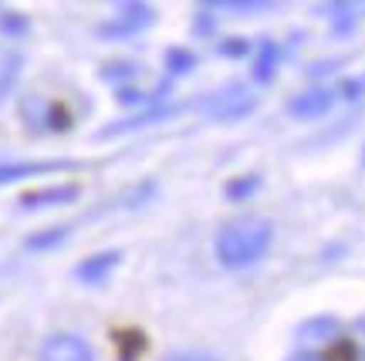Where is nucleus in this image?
Instances as JSON below:
<instances>
[{
  "label": "nucleus",
  "instance_id": "obj_7",
  "mask_svg": "<svg viewBox=\"0 0 365 361\" xmlns=\"http://www.w3.org/2000/svg\"><path fill=\"white\" fill-rule=\"evenodd\" d=\"M182 112V105H149L145 112H135V115L122 118L115 125H105L98 132V139H115V135H125V132H135V129H145V125H159V122H170Z\"/></svg>",
  "mask_w": 365,
  "mask_h": 361
},
{
  "label": "nucleus",
  "instance_id": "obj_16",
  "mask_svg": "<svg viewBox=\"0 0 365 361\" xmlns=\"http://www.w3.org/2000/svg\"><path fill=\"white\" fill-rule=\"evenodd\" d=\"M27 31H31V21H27L24 14L0 11V34H7V38H24Z\"/></svg>",
  "mask_w": 365,
  "mask_h": 361
},
{
  "label": "nucleus",
  "instance_id": "obj_5",
  "mask_svg": "<svg viewBox=\"0 0 365 361\" xmlns=\"http://www.w3.org/2000/svg\"><path fill=\"white\" fill-rule=\"evenodd\" d=\"M81 169L75 159H27V162H0V186L24 182L31 176H51V172H71Z\"/></svg>",
  "mask_w": 365,
  "mask_h": 361
},
{
  "label": "nucleus",
  "instance_id": "obj_24",
  "mask_svg": "<svg viewBox=\"0 0 365 361\" xmlns=\"http://www.w3.org/2000/svg\"><path fill=\"white\" fill-rule=\"evenodd\" d=\"M287 361H325L322 355H314V351H298V355H291Z\"/></svg>",
  "mask_w": 365,
  "mask_h": 361
},
{
  "label": "nucleus",
  "instance_id": "obj_4",
  "mask_svg": "<svg viewBox=\"0 0 365 361\" xmlns=\"http://www.w3.org/2000/svg\"><path fill=\"white\" fill-rule=\"evenodd\" d=\"M21 115H24L27 129L34 132H68L75 122L58 102H44L41 95H27L21 102Z\"/></svg>",
  "mask_w": 365,
  "mask_h": 361
},
{
  "label": "nucleus",
  "instance_id": "obj_21",
  "mask_svg": "<svg viewBox=\"0 0 365 361\" xmlns=\"http://www.w3.org/2000/svg\"><path fill=\"white\" fill-rule=\"evenodd\" d=\"M135 75H139L135 65H108V71H102L105 81H122V78L129 81V78H135Z\"/></svg>",
  "mask_w": 365,
  "mask_h": 361
},
{
  "label": "nucleus",
  "instance_id": "obj_6",
  "mask_svg": "<svg viewBox=\"0 0 365 361\" xmlns=\"http://www.w3.org/2000/svg\"><path fill=\"white\" fill-rule=\"evenodd\" d=\"M81 196L78 182H58V186H44V189H34V193H24L17 199V209L21 213H41V209H54V206H68Z\"/></svg>",
  "mask_w": 365,
  "mask_h": 361
},
{
  "label": "nucleus",
  "instance_id": "obj_13",
  "mask_svg": "<svg viewBox=\"0 0 365 361\" xmlns=\"http://www.w3.org/2000/svg\"><path fill=\"white\" fill-rule=\"evenodd\" d=\"M71 240V226H48V230H34L24 240V250H34V253H48V250H58L61 244Z\"/></svg>",
  "mask_w": 365,
  "mask_h": 361
},
{
  "label": "nucleus",
  "instance_id": "obj_10",
  "mask_svg": "<svg viewBox=\"0 0 365 361\" xmlns=\"http://www.w3.org/2000/svg\"><path fill=\"white\" fill-rule=\"evenodd\" d=\"M118 263H122V250L91 253V257H85L78 267H75V281H81V284H88V287H98L112 277V271H115Z\"/></svg>",
  "mask_w": 365,
  "mask_h": 361
},
{
  "label": "nucleus",
  "instance_id": "obj_15",
  "mask_svg": "<svg viewBox=\"0 0 365 361\" xmlns=\"http://www.w3.org/2000/svg\"><path fill=\"white\" fill-rule=\"evenodd\" d=\"M196 65H200V61H196V54L190 51V48H170V51H166V71H170V78L193 75Z\"/></svg>",
  "mask_w": 365,
  "mask_h": 361
},
{
  "label": "nucleus",
  "instance_id": "obj_3",
  "mask_svg": "<svg viewBox=\"0 0 365 361\" xmlns=\"http://www.w3.org/2000/svg\"><path fill=\"white\" fill-rule=\"evenodd\" d=\"M156 24V7L149 4H122L112 21L98 24V38L105 41H125L132 34H143L145 27Z\"/></svg>",
  "mask_w": 365,
  "mask_h": 361
},
{
  "label": "nucleus",
  "instance_id": "obj_12",
  "mask_svg": "<svg viewBox=\"0 0 365 361\" xmlns=\"http://www.w3.org/2000/svg\"><path fill=\"white\" fill-rule=\"evenodd\" d=\"M339 335H341V324L331 314L312 318V321H304L298 328V341H304V345H328V341H335Z\"/></svg>",
  "mask_w": 365,
  "mask_h": 361
},
{
  "label": "nucleus",
  "instance_id": "obj_2",
  "mask_svg": "<svg viewBox=\"0 0 365 361\" xmlns=\"http://www.w3.org/2000/svg\"><path fill=\"white\" fill-rule=\"evenodd\" d=\"M200 108H203L213 122H240V118L254 115L257 95H250L244 85H227V88L207 95V98L200 102Z\"/></svg>",
  "mask_w": 365,
  "mask_h": 361
},
{
  "label": "nucleus",
  "instance_id": "obj_9",
  "mask_svg": "<svg viewBox=\"0 0 365 361\" xmlns=\"http://www.w3.org/2000/svg\"><path fill=\"white\" fill-rule=\"evenodd\" d=\"M41 361H95V351L78 335H51L41 345Z\"/></svg>",
  "mask_w": 365,
  "mask_h": 361
},
{
  "label": "nucleus",
  "instance_id": "obj_17",
  "mask_svg": "<svg viewBox=\"0 0 365 361\" xmlns=\"http://www.w3.org/2000/svg\"><path fill=\"white\" fill-rule=\"evenodd\" d=\"M17 75H21V54L11 51L7 58H4V65H0V98H4V95L14 88Z\"/></svg>",
  "mask_w": 365,
  "mask_h": 361
},
{
  "label": "nucleus",
  "instance_id": "obj_18",
  "mask_svg": "<svg viewBox=\"0 0 365 361\" xmlns=\"http://www.w3.org/2000/svg\"><path fill=\"white\" fill-rule=\"evenodd\" d=\"M250 51H254V48H250L247 38H223L220 41V54H223V58H247Z\"/></svg>",
  "mask_w": 365,
  "mask_h": 361
},
{
  "label": "nucleus",
  "instance_id": "obj_11",
  "mask_svg": "<svg viewBox=\"0 0 365 361\" xmlns=\"http://www.w3.org/2000/svg\"><path fill=\"white\" fill-rule=\"evenodd\" d=\"M281 58H284V48L274 38H261L257 51H254V68H250V78L257 85H271L277 68H281Z\"/></svg>",
  "mask_w": 365,
  "mask_h": 361
},
{
  "label": "nucleus",
  "instance_id": "obj_25",
  "mask_svg": "<svg viewBox=\"0 0 365 361\" xmlns=\"http://www.w3.org/2000/svg\"><path fill=\"white\" fill-rule=\"evenodd\" d=\"M355 328H359V331H362V335H365V318H362V321H359V324H355ZM362 341H365V338H362Z\"/></svg>",
  "mask_w": 365,
  "mask_h": 361
},
{
  "label": "nucleus",
  "instance_id": "obj_23",
  "mask_svg": "<svg viewBox=\"0 0 365 361\" xmlns=\"http://www.w3.org/2000/svg\"><path fill=\"white\" fill-rule=\"evenodd\" d=\"M163 361H217L213 355H203V351H180V355H170Z\"/></svg>",
  "mask_w": 365,
  "mask_h": 361
},
{
  "label": "nucleus",
  "instance_id": "obj_1",
  "mask_svg": "<svg viewBox=\"0 0 365 361\" xmlns=\"http://www.w3.org/2000/svg\"><path fill=\"white\" fill-rule=\"evenodd\" d=\"M274 246V223L264 216H240L230 219L217 230L213 253L227 271H247L261 263Z\"/></svg>",
  "mask_w": 365,
  "mask_h": 361
},
{
  "label": "nucleus",
  "instance_id": "obj_19",
  "mask_svg": "<svg viewBox=\"0 0 365 361\" xmlns=\"http://www.w3.org/2000/svg\"><path fill=\"white\" fill-rule=\"evenodd\" d=\"M335 95H339V98H345V102H359V98L365 95V78H345Z\"/></svg>",
  "mask_w": 365,
  "mask_h": 361
},
{
  "label": "nucleus",
  "instance_id": "obj_8",
  "mask_svg": "<svg viewBox=\"0 0 365 361\" xmlns=\"http://www.w3.org/2000/svg\"><path fill=\"white\" fill-rule=\"evenodd\" d=\"M335 98H339V95L331 88H308V91H301V95H294V98L284 105V112L291 118H301V122H314V118H322L331 112Z\"/></svg>",
  "mask_w": 365,
  "mask_h": 361
},
{
  "label": "nucleus",
  "instance_id": "obj_14",
  "mask_svg": "<svg viewBox=\"0 0 365 361\" xmlns=\"http://www.w3.org/2000/svg\"><path fill=\"white\" fill-rule=\"evenodd\" d=\"M261 176L257 172H244V176H234V179L223 186V196L230 199V203H244V199H250V196L261 189Z\"/></svg>",
  "mask_w": 365,
  "mask_h": 361
},
{
  "label": "nucleus",
  "instance_id": "obj_22",
  "mask_svg": "<svg viewBox=\"0 0 365 361\" xmlns=\"http://www.w3.org/2000/svg\"><path fill=\"white\" fill-rule=\"evenodd\" d=\"M135 351H143V338L139 335H122V361H132Z\"/></svg>",
  "mask_w": 365,
  "mask_h": 361
},
{
  "label": "nucleus",
  "instance_id": "obj_20",
  "mask_svg": "<svg viewBox=\"0 0 365 361\" xmlns=\"http://www.w3.org/2000/svg\"><path fill=\"white\" fill-rule=\"evenodd\" d=\"M213 11H234V14H261L267 11L271 4H261V0H254V4H240V0H227V4H210Z\"/></svg>",
  "mask_w": 365,
  "mask_h": 361
}]
</instances>
